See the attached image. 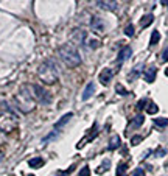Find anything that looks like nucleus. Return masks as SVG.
<instances>
[{"instance_id":"f257e3e1","label":"nucleus","mask_w":168,"mask_h":176,"mask_svg":"<svg viewBox=\"0 0 168 176\" xmlns=\"http://www.w3.org/2000/svg\"><path fill=\"white\" fill-rule=\"evenodd\" d=\"M14 101H16V106L24 112V114H28L34 109V103H36V98H34V93H33V86L31 84H24L22 88L19 89V92L16 93L14 97Z\"/></svg>"},{"instance_id":"f03ea898","label":"nucleus","mask_w":168,"mask_h":176,"mask_svg":"<svg viewBox=\"0 0 168 176\" xmlns=\"http://www.w3.org/2000/svg\"><path fill=\"white\" fill-rule=\"evenodd\" d=\"M58 55H59V58L64 61V64H66L67 67H70V69L78 67V66L81 64V56H80L78 50H76L72 44L61 45L59 50H58Z\"/></svg>"},{"instance_id":"7ed1b4c3","label":"nucleus","mask_w":168,"mask_h":176,"mask_svg":"<svg viewBox=\"0 0 168 176\" xmlns=\"http://www.w3.org/2000/svg\"><path fill=\"white\" fill-rule=\"evenodd\" d=\"M38 73H39V78L42 80L44 84H55L58 80H59V73H58V69H56V64L51 61V59H47L44 61L39 69H38Z\"/></svg>"},{"instance_id":"20e7f679","label":"nucleus","mask_w":168,"mask_h":176,"mask_svg":"<svg viewBox=\"0 0 168 176\" xmlns=\"http://www.w3.org/2000/svg\"><path fill=\"white\" fill-rule=\"evenodd\" d=\"M19 126V117L13 111H3L0 114V131L13 132Z\"/></svg>"},{"instance_id":"39448f33","label":"nucleus","mask_w":168,"mask_h":176,"mask_svg":"<svg viewBox=\"0 0 168 176\" xmlns=\"http://www.w3.org/2000/svg\"><path fill=\"white\" fill-rule=\"evenodd\" d=\"M33 93H34V98L36 101H39L41 104H50L51 103V95L45 90V89L39 86V84H33Z\"/></svg>"},{"instance_id":"423d86ee","label":"nucleus","mask_w":168,"mask_h":176,"mask_svg":"<svg viewBox=\"0 0 168 176\" xmlns=\"http://www.w3.org/2000/svg\"><path fill=\"white\" fill-rule=\"evenodd\" d=\"M86 38H87V33L83 28H75L70 35V41L75 45H83L86 42Z\"/></svg>"},{"instance_id":"0eeeda50","label":"nucleus","mask_w":168,"mask_h":176,"mask_svg":"<svg viewBox=\"0 0 168 176\" xmlns=\"http://www.w3.org/2000/svg\"><path fill=\"white\" fill-rule=\"evenodd\" d=\"M114 77V70L112 69H109V67H106V69H103L101 72H100V75H98V80H100V83L101 84H109V81H111V78Z\"/></svg>"},{"instance_id":"6e6552de","label":"nucleus","mask_w":168,"mask_h":176,"mask_svg":"<svg viewBox=\"0 0 168 176\" xmlns=\"http://www.w3.org/2000/svg\"><path fill=\"white\" fill-rule=\"evenodd\" d=\"M95 5L101 9H106V11H115L117 9V2H109V0H98L95 2Z\"/></svg>"},{"instance_id":"1a4fd4ad","label":"nucleus","mask_w":168,"mask_h":176,"mask_svg":"<svg viewBox=\"0 0 168 176\" xmlns=\"http://www.w3.org/2000/svg\"><path fill=\"white\" fill-rule=\"evenodd\" d=\"M90 27H92L93 31H104V24H103V20H101L100 17H97V16L92 17V20H90Z\"/></svg>"},{"instance_id":"9d476101","label":"nucleus","mask_w":168,"mask_h":176,"mask_svg":"<svg viewBox=\"0 0 168 176\" xmlns=\"http://www.w3.org/2000/svg\"><path fill=\"white\" fill-rule=\"evenodd\" d=\"M156 73H157L156 67H148V69L145 70V73H143L145 81H146V83H153V81L156 80Z\"/></svg>"},{"instance_id":"9b49d317","label":"nucleus","mask_w":168,"mask_h":176,"mask_svg":"<svg viewBox=\"0 0 168 176\" xmlns=\"http://www.w3.org/2000/svg\"><path fill=\"white\" fill-rule=\"evenodd\" d=\"M72 117H73V114H72V112H67L66 115H62V117H61V119L55 123V130H56V131H59V130H61V128H62V126H64V125H66V123H67Z\"/></svg>"},{"instance_id":"f8f14e48","label":"nucleus","mask_w":168,"mask_h":176,"mask_svg":"<svg viewBox=\"0 0 168 176\" xmlns=\"http://www.w3.org/2000/svg\"><path fill=\"white\" fill-rule=\"evenodd\" d=\"M93 92H95V84H93V83H89V84L86 86V89H84L83 97H81V98H83L84 101H86V100H89V98L93 95Z\"/></svg>"},{"instance_id":"ddd939ff","label":"nucleus","mask_w":168,"mask_h":176,"mask_svg":"<svg viewBox=\"0 0 168 176\" xmlns=\"http://www.w3.org/2000/svg\"><path fill=\"white\" fill-rule=\"evenodd\" d=\"M120 145H122L120 137H118V136H112V139L109 140V150H111V151H112V150H117Z\"/></svg>"},{"instance_id":"4468645a","label":"nucleus","mask_w":168,"mask_h":176,"mask_svg":"<svg viewBox=\"0 0 168 176\" xmlns=\"http://www.w3.org/2000/svg\"><path fill=\"white\" fill-rule=\"evenodd\" d=\"M28 165L31 168H41L42 165H44V161H42V157H34V159L28 161Z\"/></svg>"},{"instance_id":"2eb2a0df","label":"nucleus","mask_w":168,"mask_h":176,"mask_svg":"<svg viewBox=\"0 0 168 176\" xmlns=\"http://www.w3.org/2000/svg\"><path fill=\"white\" fill-rule=\"evenodd\" d=\"M131 56V47H125L120 53H118V61H125Z\"/></svg>"},{"instance_id":"dca6fc26","label":"nucleus","mask_w":168,"mask_h":176,"mask_svg":"<svg viewBox=\"0 0 168 176\" xmlns=\"http://www.w3.org/2000/svg\"><path fill=\"white\" fill-rule=\"evenodd\" d=\"M154 20V17H153V14H148V16H143L142 17V20H140V27H148V25H151V22Z\"/></svg>"},{"instance_id":"f3484780","label":"nucleus","mask_w":168,"mask_h":176,"mask_svg":"<svg viewBox=\"0 0 168 176\" xmlns=\"http://www.w3.org/2000/svg\"><path fill=\"white\" fill-rule=\"evenodd\" d=\"M154 125L159 126V128H165V126H168V119H165V117L154 119Z\"/></svg>"},{"instance_id":"a211bd4d","label":"nucleus","mask_w":168,"mask_h":176,"mask_svg":"<svg viewBox=\"0 0 168 176\" xmlns=\"http://www.w3.org/2000/svg\"><path fill=\"white\" fill-rule=\"evenodd\" d=\"M159 41H160V33L157 30H154L153 35H151V39H150V45H156Z\"/></svg>"},{"instance_id":"6ab92c4d","label":"nucleus","mask_w":168,"mask_h":176,"mask_svg":"<svg viewBox=\"0 0 168 176\" xmlns=\"http://www.w3.org/2000/svg\"><path fill=\"white\" fill-rule=\"evenodd\" d=\"M143 122H145V117H143L142 114H139V115L132 120V126H134V128H139V126L143 125Z\"/></svg>"},{"instance_id":"aec40b11","label":"nucleus","mask_w":168,"mask_h":176,"mask_svg":"<svg viewBox=\"0 0 168 176\" xmlns=\"http://www.w3.org/2000/svg\"><path fill=\"white\" fill-rule=\"evenodd\" d=\"M157 111H159V106H157L156 103H150V104L146 106V112H148V114H157Z\"/></svg>"},{"instance_id":"412c9836","label":"nucleus","mask_w":168,"mask_h":176,"mask_svg":"<svg viewBox=\"0 0 168 176\" xmlns=\"http://www.w3.org/2000/svg\"><path fill=\"white\" fill-rule=\"evenodd\" d=\"M109 165H111V162H109L108 159H106V161H103V164H101V168H98V170H97V173H100V175H101V173H104V172L109 168Z\"/></svg>"},{"instance_id":"4be33fe9","label":"nucleus","mask_w":168,"mask_h":176,"mask_svg":"<svg viewBox=\"0 0 168 176\" xmlns=\"http://www.w3.org/2000/svg\"><path fill=\"white\" fill-rule=\"evenodd\" d=\"M126 168H128V165H126V164H120V165L117 167V175L122 176L126 172Z\"/></svg>"},{"instance_id":"5701e85b","label":"nucleus","mask_w":168,"mask_h":176,"mask_svg":"<svg viewBox=\"0 0 168 176\" xmlns=\"http://www.w3.org/2000/svg\"><path fill=\"white\" fill-rule=\"evenodd\" d=\"M142 139H143L142 136H134V137L131 139V145H139V143L142 142Z\"/></svg>"},{"instance_id":"b1692460","label":"nucleus","mask_w":168,"mask_h":176,"mask_svg":"<svg viewBox=\"0 0 168 176\" xmlns=\"http://www.w3.org/2000/svg\"><path fill=\"white\" fill-rule=\"evenodd\" d=\"M115 90H117V93H120V95H126V93H128V90H126L122 84H117V86H115Z\"/></svg>"},{"instance_id":"393cba45","label":"nucleus","mask_w":168,"mask_h":176,"mask_svg":"<svg viewBox=\"0 0 168 176\" xmlns=\"http://www.w3.org/2000/svg\"><path fill=\"white\" fill-rule=\"evenodd\" d=\"M125 35L126 36H134V27H132V25H128V27H126Z\"/></svg>"},{"instance_id":"a878e982","label":"nucleus","mask_w":168,"mask_h":176,"mask_svg":"<svg viewBox=\"0 0 168 176\" xmlns=\"http://www.w3.org/2000/svg\"><path fill=\"white\" fill-rule=\"evenodd\" d=\"M89 175H90L89 167H83V168H81V172H80V176H89Z\"/></svg>"},{"instance_id":"bb28decb","label":"nucleus","mask_w":168,"mask_h":176,"mask_svg":"<svg viewBox=\"0 0 168 176\" xmlns=\"http://www.w3.org/2000/svg\"><path fill=\"white\" fill-rule=\"evenodd\" d=\"M132 176H145L143 168H135V170H134V173H132Z\"/></svg>"},{"instance_id":"cd10ccee","label":"nucleus","mask_w":168,"mask_h":176,"mask_svg":"<svg viewBox=\"0 0 168 176\" xmlns=\"http://www.w3.org/2000/svg\"><path fill=\"white\" fill-rule=\"evenodd\" d=\"M162 61H164V62L168 61V47H165V50L162 51Z\"/></svg>"},{"instance_id":"c85d7f7f","label":"nucleus","mask_w":168,"mask_h":176,"mask_svg":"<svg viewBox=\"0 0 168 176\" xmlns=\"http://www.w3.org/2000/svg\"><path fill=\"white\" fill-rule=\"evenodd\" d=\"M89 45H90V48H98V47H100V42H98L97 39H92Z\"/></svg>"},{"instance_id":"c756f323","label":"nucleus","mask_w":168,"mask_h":176,"mask_svg":"<svg viewBox=\"0 0 168 176\" xmlns=\"http://www.w3.org/2000/svg\"><path fill=\"white\" fill-rule=\"evenodd\" d=\"M145 103H146V100H140L139 104H137V109H143L145 108Z\"/></svg>"},{"instance_id":"7c9ffc66","label":"nucleus","mask_w":168,"mask_h":176,"mask_svg":"<svg viewBox=\"0 0 168 176\" xmlns=\"http://www.w3.org/2000/svg\"><path fill=\"white\" fill-rule=\"evenodd\" d=\"M165 153H167L165 150H157V156H164Z\"/></svg>"},{"instance_id":"2f4dec72","label":"nucleus","mask_w":168,"mask_h":176,"mask_svg":"<svg viewBox=\"0 0 168 176\" xmlns=\"http://www.w3.org/2000/svg\"><path fill=\"white\" fill-rule=\"evenodd\" d=\"M160 3H162V5H165V6H167V8H168V0H162Z\"/></svg>"},{"instance_id":"473e14b6","label":"nucleus","mask_w":168,"mask_h":176,"mask_svg":"<svg viewBox=\"0 0 168 176\" xmlns=\"http://www.w3.org/2000/svg\"><path fill=\"white\" fill-rule=\"evenodd\" d=\"M165 75H167V77H168V67H167V70H165Z\"/></svg>"},{"instance_id":"72a5a7b5","label":"nucleus","mask_w":168,"mask_h":176,"mask_svg":"<svg viewBox=\"0 0 168 176\" xmlns=\"http://www.w3.org/2000/svg\"><path fill=\"white\" fill-rule=\"evenodd\" d=\"M28 176H34V175H28Z\"/></svg>"}]
</instances>
